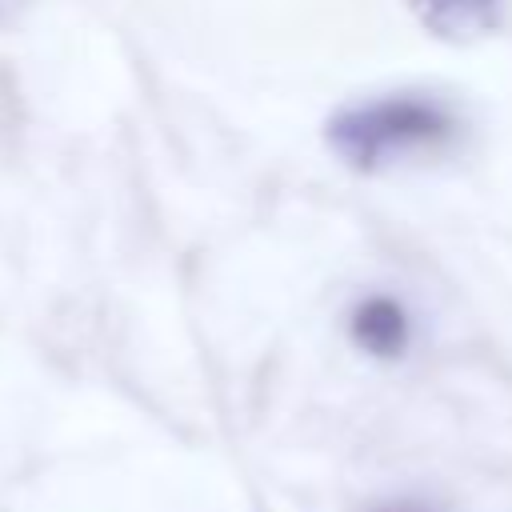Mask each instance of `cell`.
Masks as SVG:
<instances>
[{"mask_svg": "<svg viewBox=\"0 0 512 512\" xmlns=\"http://www.w3.org/2000/svg\"><path fill=\"white\" fill-rule=\"evenodd\" d=\"M348 336L372 360H400L412 344V316L396 296H364L348 316Z\"/></svg>", "mask_w": 512, "mask_h": 512, "instance_id": "obj_2", "label": "cell"}, {"mask_svg": "<svg viewBox=\"0 0 512 512\" xmlns=\"http://www.w3.org/2000/svg\"><path fill=\"white\" fill-rule=\"evenodd\" d=\"M460 132V116L428 92H388L348 104L324 128L332 152L356 172L444 156L456 148Z\"/></svg>", "mask_w": 512, "mask_h": 512, "instance_id": "obj_1", "label": "cell"}, {"mask_svg": "<svg viewBox=\"0 0 512 512\" xmlns=\"http://www.w3.org/2000/svg\"><path fill=\"white\" fill-rule=\"evenodd\" d=\"M496 4L500 0H412L420 20L436 36H456V32L488 28L496 20Z\"/></svg>", "mask_w": 512, "mask_h": 512, "instance_id": "obj_3", "label": "cell"}]
</instances>
